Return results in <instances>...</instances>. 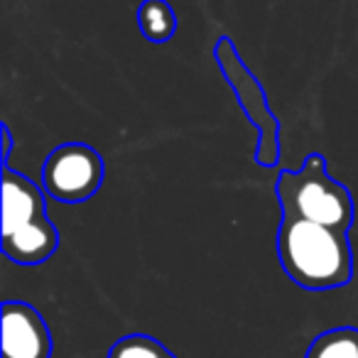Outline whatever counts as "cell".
I'll return each mask as SVG.
<instances>
[{"instance_id": "obj_9", "label": "cell", "mask_w": 358, "mask_h": 358, "mask_svg": "<svg viewBox=\"0 0 358 358\" xmlns=\"http://www.w3.org/2000/svg\"><path fill=\"white\" fill-rule=\"evenodd\" d=\"M106 358H177L162 341L148 334H128L120 336L108 348Z\"/></svg>"}, {"instance_id": "obj_5", "label": "cell", "mask_w": 358, "mask_h": 358, "mask_svg": "<svg viewBox=\"0 0 358 358\" xmlns=\"http://www.w3.org/2000/svg\"><path fill=\"white\" fill-rule=\"evenodd\" d=\"M106 162L86 143H64L42 164V189L62 204H81L103 187Z\"/></svg>"}, {"instance_id": "obj_10", "label": "cell", "mask_w": 358, "mask_h": 358, "mask_svg": "<svg viewBox=\"0 0 358 358\" xmlns=\"http://www.w3.org/2000/svg\"><path fill=\"white\" fill-rule=\"evenodd\" d=\"M0 135H3V167H8V164H10L13 145H15V140H13V133H10V125H8V123L0 125Z\"/></svg>"}, {"instance_id": "obj_2", "label": "cell", "mask_w": 358, "mask_h": 358, "mask_svg": "<svg viewBox=\"0 0 358 358\" xmlns=\"http://www.w3.org/2000/svg\"><path fill=\"white\" fill-rule=\"evenodd\" d=\"M3 241L0 248L15 265H42L59 248V231L47 216L45 189L27 174L3 167Z\"/></svg>"}, {"instance_id": "obj_4", "label": "cell", "mask_w": 358, "mask_h": 358, "mask_svg": "<svg viewBox=\"0 0 358 358\" xmlns=\"http://www.w3.org/2000/svg\"><path fill=\"white\" fill-rule=\"evenodd\" d=\"M214 59L219 62L221 74L229 81L236 101L241 103L243 113L258 130V145H255V162L265 169H273L280 164L282 155V138H280V120L270 108L268 94H265L260 79L248 69L241 59L238 50L231 42V37H221L214 47Z\"/></svg>"}, {"instance_id": "obj_3", "label": "cell", "mask_w": 358, "mask_h": 358, "mask_svg": "<svg viewBox=\"0 0 358 358\" xmlns=\"http://www.w3.org/2000/svg\"><path fill=\"white\" fill-rule=\"evenodd\" d=\"M282 216L317 221L348 234L356 221V204L346 187L327 169V157L309 152L299 169H282L275 182Z\"/></svg>"}, {"instance_id": "obj_6", "label": "cell", "mask_w": 358, "mask_h": 358, "mask_svg": "<svg viewBox=\"0 0 358 358\" xmlns=\"http://www.w3.org/2000/svg\"><path fill=\"white\" fill-rule=\"evenodd\" d=\"M3 358H52V334L45 317L20 299L3 302Z\"/></svg>"}, {"instance_id": "obj_7", "label": "cell", "mask_w": 358, "mask_h": 358, "mask_svg": "<svg viewBox=\"0 0 358 358\" xmlns=\"http://www.w3.org/2000/svg\"><path fill=\"white\" fill-rule=\"evenodd\" d=\"M140 32L152 45H164L177 32V15L167 0H143L138 8Z\"/></svg>"}, {"instance_id": "obj_8", "label": "cell", "mask_w": 358, "mask_h": 358, "mask_svg": "<svg viewBox=\"0 0 358 358\" xmlns=\"http://www.w3.org/2000/svg\"><path fill=\"white\" fill-rule=\"evenodd\" d=\"M304 358H358V329L338 327L322 331L309 343Z\"/></svg>"}, {"instance_id": "obj_1", "label": "cell", "mask_w": 358, "mask_h": 358, "mask_svg": "<svg viewBox=\"0 0 358 358\" xmlns=\"http://www.w3.org/2000/svg\"><path fill=\"white\" fill-rule=\"evenodd\" d=\"M278 258L297 287L327 292L351 282L353 255L348 234L317 221L282 216L278 229Z\"/></svg>"}]
</instances>
